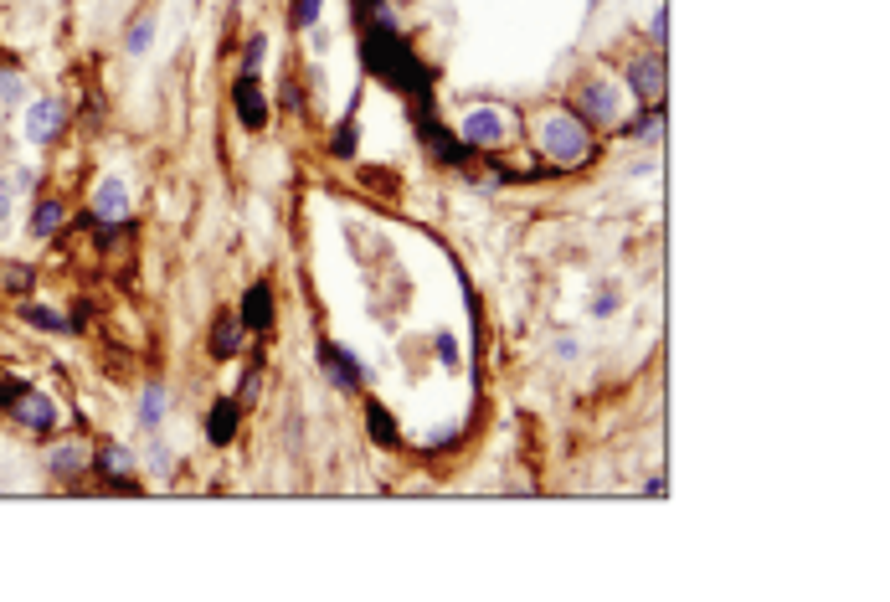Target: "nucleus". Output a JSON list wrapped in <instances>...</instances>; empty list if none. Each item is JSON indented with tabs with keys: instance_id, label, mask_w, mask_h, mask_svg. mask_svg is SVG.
I'll return each instance as SVG.
<instances>
[{
	"instance_id": "f257e3e1",
	"label": "nucleus",
	"mask_w": 890,
	"mask_h": 602,
	"mask_svg": "<svg viewBox=\"0 0 890 602\" xmlns=\"http://www.w3.org/2000/svg\"><path fill=\"white\" fill-rule=\"evenodd\" d=\"M530 139H536V155L551 170H582L597 155L592 124L577 109H541L536 119H530Z\"/></svg>"
},
{
	"instance_id": "f03ea898",
	"label": "nucleus",
	"mask_w": 890,
	"mask_h": 602,
	"mask_svg": "<svg viewBox=\"0 0 890 602\" xmlns=\"http://www.w3.org/2000/svg\"><path fill=\"white\" fill-rule=\"evenodd\" d=\"M572 103H577V114L587 124H602V129L623 119V88L608 83V78H582L577 93H572Z\"/></svg>"
},
{
	"instance_id": "7ed1b4c3",
	"label": "nucleus",
	"mask_w": 890,
	"mask_h": 602,
	"mask_svg": "<svg viewBox=\"0 0 890 602\" xmlns=\"http://www.w3.org/2000/svg\"><path fill=\"white\" fill-rule=\"evenodd\" d=\"M458 134H464V145H474V150H500L515 134V124H510V109L479 103V109H469L464 119H458Z\"/></svg>"
},
{
	"instance_id": "20e7f679",
	"label": "nucleus",
	"mask_w": 890,
	"mask_h": 602,
	"mask_svg": "<svg viewBox=\"0 0 890 602\" xmlns=\"http://www.w3.org/2000/svg\"><path fill=\"white\" fill-rule=\"evenodd\" d=\"M0 402L11 407V417L31 433H52L57 428V407L47 392H31V386H0Z\"/></svg>"
},
{
	"instance_id": "39448f33",
	"label": "nucleus",
	"mask_w": 890,
	"mask_h": 602,
	"mask_svg": "<svg viewBox=\"0 0 890 602\" xmlns=\"http://www.w3.org/2000/svg\"><path fill=\"white\" fill-rule=\"evenodd\" d=\"M319 366H325L330 386H335V392H345V397H355V392L366 386V366L355 361V350H350V345L325 340V345H319Z\"/></svg>"
},
{
	"instance_id": "423d86ee",
	"label": "nucleus",
	"mask_w": 890,
	"mask_h": 602,
	"mask_svg": "<svg viewBox=\"0 0 890 602\" xmlns=\"http://www.w3.org/2000/svg\"><path fill=\"white\" fill-rule=\"evenodd\" d=\"M628 88H633V98L644 103H659L664 98V57L659 52H649V57H638L633 67H628Z\"/></svg>"
},
{
	"instance_id": "0eeeda50",
	"label": "nucleus",
	"mask_w": 890,
	"mask_h": 602,
	"mask_svg": "<svg viewBox=\"0 0 890 602\" xmlns=\"http://www.w3.org/2000/svg\"><path fill=\"white\" fill-rule=\"evenodd\" d=\"M62 124H67V109L57 98H42V103H31L26 109V139L31 145H52V139L62 134Z\"/></svg>"
},
{
	"instance_id": "6e6552de",
	"label": "nucleus",
	"mask_w": 890,
	"mask_h": 602,
	"mask_svg": "<svg viewBox=\"0 0 890 602\" xmlns=\"http://www.w3.org/2000/svg\"><path fill=\"white\" fill-rule=\"evenodd\" d=\"M232 103H237V119H242V129H268V98H263V88L253 83V73H242V78H237V88H232Z\"/></svg>"
},
{
	"instance_id": "1a4fd4ad",
	"label": "nucleus",
	"mask_w": 890,
	"mask_h": 602,
	"mask_svg": "<svg viewBox=\"0 0 890 602\" xmlns=\"http://www.w3.org/2000/svg\"><path fill=\"white\" fill-rule=\"evenodd\" d=\"M129 206H134L129 186L119 181V175H103L98 191H93V211H98V217H103V222H124V217H129Z\"/></svg>"
},
{
	"instance_id": "9d476101",
	"label": "nucleus",
	"mask_w": 890,
	"mask_h": 602,
	"mask_svg": "<svg viewBox=\"0 0 890 602\" xmlns=\"http://www.w3.org/2000/svg\"><path fill=\"white\" fill-rule=\"evenodd\" d=\"M237 320H242V330H268L273 325V289H268L263 278L242 294V314H237Z\"/></svg>"
},
{
	"instance_id": "9b49d317",
	"label": "nucleus",
	"mask_w": 890,
	"mask_h": 602,
	"mask_svg": "<svg viewBox=\"0 0 890 602\" xmlns=\"http://www.w3.org/2000/svg\"><path fill=\"white\" fill-rule=\"evenodd\" d=\"M93 464H98V474L109 479V484H124V479L134 474V453H129L124 443H103Z\"/></svg>"
},
{
	"instance_id": "f8f14e48",
	"label": "nucleus",
	"mask_w": 890,
	"mask_h": 602,
	"mask_svg": "<svg viewBox=\"0 0 890 602\" xmlns=\"http://www.w3.org/2000/svg\"><path fill=\"white\" fill-rule=\"evenodd\" d=\"M47 469H52L57 479H78V474L88 469V448H83V443H57V448L47 453Z\"/></svg>"
},
{
	"instance_id": "ddd939ff",
	"label": "nucleus",
	"mask_w": 890,
	"mask_h": 602,
	"mask_svg": "<svg viewBox=\"0 0 890 602\" xmlns=\"http://www.w3.org/2000/svg\"><path fill=\"white\" fill-rule=\"evenodd\" d=\"M366 428H371V438H376L381 448H402V428L391 422V412H386L381 402H371V407H366Z\"/></svg>"
},
{
	"instance_id": "4468645a",
	"label": "nucleus",
	"mask_w": 890,
	"mask_h": 602,
	"mask_svg": "<svg viewBox=\"0 0 890 602\" xmlns=\"http://www.w3.org/2000/svg\"><path fill=\"white\" fill-rule=\"evenodd\" d=\"M206 438H211V443H232V438H237V402H217V407H211Z\"/></svg>"
},
{
	"instance_id": "2eb2a0df",
	"label": "nucleus",
	"mask_w": 890,
	"mask_h": 602,
	"mask_svg": "<svg viewBox=\"0 0 890 602\" xmlns=\"http://www.w3.org/2000/svg\"><path fill=\"white\" fill-rule=\"evenodd\" d=\"M237 345H242V320L237 314H222L217 330H211V350H217V356H237Z\"/></svg>"
},
{
	"instance_id": "dca6fc26",
	"label": "nucleus",
	"mask_w": 890,
	"mask_h": 602,
	"mask_svg": "<svg viewBox=\"0 0 890 602\" xmlns=\"http://www.w3.org/2000/svg\"><path fill=\"white\" fill-rule=\"evenodd\" d=\"M62 217H67L62 201H47V196H42L37 211H31V237H52V232L62 227Z\"/></svg>"
},
{
	"instance_id": "f3484780",
	"label": "nucleus",
	"mask_w": 890,
	"mask_h": 602,
	"mask_svg": "<svg viewBox=\"0 0 890 602\" xmlns=\"http://www.w3.org/2000/svg\"><path fill=\"white\" fill-rule=\"evenodd\" d=\"M150 47H155V21H150V16H139V21L124 31V52H129V57H145Z\"/></svg>"
},
{
	"instance_id": "a211bd4d",
	"label": "nucleus",
	"mask_w": 890,
	"mask_h": 602,
	"mask_svg": "<svg viewBox=\"0 0 890 602\" xmlns=\"http://www.w3.org/2000/svg\"><path fill=\"white\" fill-rule=\"evenodd\" d=\"M165 386H145V397H139V428H160V417H165Z\"/></svg>"
},
{
	"instance_id": "6ab92c4d",
	"label": "nucleus",
	"mask_w": 890,
	"mask_h": 602,
	"mask_svg": "<svg viewBox=\"0 0 890 602\" xmlns=\"http://www.w3.org/2000/svg\"><path fill=\"white\" fill-rule=\"evenodd\" d=\"M26 320L37 325V330H52V335H73V325H67L57 309H42V304H31V309H26Z\"/></svg>"
},
{
	"instance_id": "aec40b11",
	"label": "nucleus",
	"mask_w": 890,
	"mask_h": 602,
	"mask_svg": "<svg viewBox=\"0 0 890 602\" xmlns=\"http://www.w3.org/2000/svg\"><path fill=\"white\" fill-rule=\"evenodd\" d=\"M263 57H268V37H263V31H253V42L242 47V73H253V78H258Z\"/></svg>"
},
{
	"instance_id": "412c9836",
	"label": "nucleus",
	"mask_w": 890,
	"mask_h": 602,
	"mask_svg": "<svg viewBox=\"0 0 890 602\" xmlns=\"http://www.w3.org/2000/svg\"><path fill=\"white\" fill-rule=\"evenodd\" d=\"M0 278H6V289H16V294L31 289V268H21V263H6V268H0Z\"/></svg>"
},
{
	"instance_id": "4be33fe9",
	"label": "nucleus",
	"mask_w": 890,
	"mask_h": 602,
	"mask_svg": "<svg viewBox=\"0 0 890 602\" xmlns=\"http://www.w3.org/2000/svg\"><path fill=\"white\" fill-rule=\"evenodd\" d=\"M644 37H649L654 47H664V42H669V11H664V6L649 16V31H644Z\"/></svg>"
},
{
	"instance_id": "5701e85b",
	"label": "nucleus",
	"mask_w": 890,
	"mask_h": 602,
	"mask_svg": "<svg viewBox=\"0 0 890 602\" xmlns=\"http://www.w3.org/2000/svg\"><path fill=\"white\" fill-rule=\"evenodd\" d=\"M335 155H340V160H350V155H355V124H350V119H345V124H340V134H335Z\"/></svg>"
},
{
	"instance_id": "b1692460",
	"label": "nucleus",
	"mask_w": 890,
	"mask_h": 602,
	"mask_svg": "<svg viewBox=\"0 0 890 602\" xmlns=\"http://www.w3.org/2000/svg\"><path fill=\"white\" fill-rule=\"evenodd\" d=\"M294 21H299V26H314V21H319V0H294Z\"/></svg>"
},
{
	"instance_id": "393cba45",
	"label": "nucleus",
	"mask_w": 890,
	"mask_h": 602,
	"mask_svg": "<svg viewBox=\"0 0 890 602\" xmlns=\"http://www.w3.org/2000/svg\"><path fill=\"white\" fill-rule=\"evenodd\" d=\"M438 356H443V366H448V371H453V366H458V340H453V335H448V330H443V335H438Z\"/></svg>"
},
{
	"instance_id": "a878e982",
	"label": "nucleus",
	"mask_w": 890,
	"mask_h": 602,
	"mask_svg": "<svg viewBox=\"0 0 890 602\" xmlns=\"http://www.w3.org/2000/svg\"><path fill=\"white\" fill-rule=\"evenodd\" d=\"M613 309H618V294H613V289H602V294L592 299V314H597V320H602V314H613Z\"/></svg>"
},
{
	"instance_id": "bb28decb",
	"label": "nucleus",
	"mask_w": 890,
	"mask_h": 602,
	"mask_svg": "<svg viewBox=\"0 0 890 602\" xmlns=\"http://www.w3.org/2000/svg\"><path fill=\"white\" fill-rule=\"evenodd\" d=\"M0 93H6V98H16V93H21V88H16V78H11V73H0Z\"/></svg>"
},
{
	"instance_id": "cd10ccee",
	"label": "nucleus",
	"mask_w": 890,
	"mask_h": 602,
	"mask_svg": "<svg viewBox=\"0 0 890 602\" xmlns=\"http://www.w3.org/2000/svg\"><path fill=\"white\" fill-rule=\"evenodd\" d=\"M0 217H11V186H0Z\"/></svg>"
}]
</instances>
